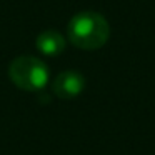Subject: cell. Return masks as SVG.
<instances>
[{
    "label": "cell",
    "mask_w": 155,
    "mask_h": 155,
    "mask_svg": "<svg viewBox=\"0 0 155 155\" xmlns=\"http://www.w3.org/2000/svg\"><path fill=\"white\" fill-rule=\"evenodd\" d=\"M12 84L25 92H38L48 82V67L37 57L20 55L8 67Z\"/></svg>",
    "instance_id": "cell-2"
},
{
    "label": "cell",
    "mask_w": 155,
    "mask_h": 155,
    "mask_svg": "<svg viewBox=\"0 0 155 155\" xmlns=\"http://www.w3.org/2000/svg\"><path fill=\"white\" fill-rule=\"evenodd\" d=\"M85 88V78L80 72L77 70H65L55 77L54 84H52V92L55 97L62 98V100H70L75 98L84 92Z\"/></svg>",
    "instance_id": "cell-3"
},
{
    "label": "cell",
    "mask_w": 155,
    "mask_h": 155,
    "mask_svg": "<svg viewBox=\"0 0 155 155\" xmlns=\"http://www.w3.org/2000/svg\"><path fill=\"white\" fill-rule=\"evenodd\" d=\"M65 38L62 34H58L57 30H45L42 34H38L35 45H37V50L40 54L47 55V57H55V55H60L65 50Z\"/></svg>",
    "instance_id": "cell-4"
},
{
    "label": "cell",
    "mask_w": 155,
    "mask_h": 155,
    "mask_svg": "<svg viewBox=\"0 0 155 155\" xmlns=\"http://www.w3.org/2000/svg\"><path fill=\"white\" fill-rule=\"evenodd\" d=\"M67 35L72 45L82 50H97L107 44L110 25L104 15L97 12H78L70 18Z\"/></svg>",
    "instance_id": "cell-1"
}]
</instances>
